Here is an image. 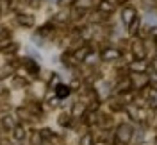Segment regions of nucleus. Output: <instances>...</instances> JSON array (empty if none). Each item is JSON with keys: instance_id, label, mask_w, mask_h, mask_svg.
<instances>
[{"instance_id": "10", "label": "nucleus", "mask_w": 157, "mask_h": 145, "mask_svg": "<svg viewBox=\"0 0 157 145\" xmlns=\"http://www.w3.org/2000/svg\"><path fill=\"white\" fill-rule=\"evenodd\" d=\"M88 54H89V47H80L78 50L73 52V59H75V61H82V59H86Z\"/></svg>"}, {"instance_id": "20", "label": "nucleus", "mask_w": 157, "mask_h": 145, "mask_svg": "<svg viewBox=\"0 0 157 145\" xmlns=\"http://www.w3.org/2000/svg\"><path fill=\"white\" fill-rule=\"evenodd\" d=\"M0 93H2V86H0Z\"/></svg>"}, {"instance_id": "11", "label": "nucleus", "mask_w": 157, "mask_h": 145, "mask_svg": "<svg viewBox=\"0 0 157 145\" xmlns=\"http://www.w3.org/2000/svg\"><path fill=\"white\" fill-rule=\"evenodd\" d=\"M2 126L7 127V129H14V127H16V118H14L13 115L4 116V118H2Z\"/></svg>"}, {"instance_id": "7", "label": "nucleus", "mask_w": 157, "mask_h": 145, "mask_svg": "<svg viewBox=\"0 0 157 145\" xmlns=\"http://www.w3.org/2000/svg\"><path fill=\"white\" fill-rule=\"evenodd\" d=\"M98 11H100L102 14H111V13L114 11V4L109 2V0H100V4H98Z\"/></svg>"}, {"instance_id": "6", "label": "nucleus", "mask_w": 157, "mask_h": 145, "mask_svg": "<svg viewBox=\"0 0 157 145\" xmlns=\"http://www.w3.org/2000/svg\"><path fill=\"white\" fill-rule=\"evenodd\" d=\"M130 48H132V54H134V58H136V59H145L147 48H145V45H143L141 41H134Z\"/></svg>"}, {"instance_id": "1", "label": "nucleus", "mask_w": 157, "mask_h": 145, "mask_svg": "<svg viewBox=\"0 0 157 145\" xmlns=\"http://www.w3.org/2000/svg\"><path fill=\"white\" fill-rule=\"evenodd\" d=\"M114 136H116L118 143L127 145V143H130V142H132V138H134V127L130 126V124H127V122H123V124H120V126L116 127Z\"/></svg>"}, {"instance_id": "8", "label": "nucleus", "mask_w": 157, "mask_h": 145, "mask_svg": "<svg viewBox=\"0 0 157 145\" xmlns=\"http://www.w3.org/2000/svg\"><path fill=\"white\" fill-rule=\"evenodd\" d=\"M145 95H147V100L150 102V106H152V107H157V88H148V86H147Z\"/></svg>"}, {"instance_id": "14", "label": "nucleus", "mask_w": 157, "mask_h": 145, "mask_svg": "<svg viewBox=\"0 0 157 145\" xmlns=\"http://www.w3.org/2000/svg\"><path fill=\"white\" fill-rule=\"evenodd\" d=\"M84 111H86V102H78L77 106L73 107V116H82Z\"/></svg>"}, {"instance_id": "18", "label": "nucleus", "mask_w": 157, "mask_h": 145, "mask_svg": "<svg viewBox=\"0 0 157 145\" xmlns=\"http://www.w3.org/2000/svg\"><path fill=\"white\" fill-rule=\"evenodd\" d=\"M73 0H59V6H70Z\"/></svg>"}, {"instance_id": "13", "label": "nucleus", "mask_w": 157, "mask_h": 145, "mask_svg": "<svg viewBox=\"0 0 157 145\" xmlns=\"http://www.w3.org/2000/svg\"><path fill=\"white\" fill-rule=\"evenodd\" d=\"M13 135H14L16 140H23V138H25V129H23L21 126H16L14 129H13Z\"/></svg>"}, {"instance_id": "21", "label": "nucleus", "mask_w": 157, "mask_h": 145, "mask_svg": "<svg viewBox=\"0 0 157 145\" xmlns=\"http://www.w3.org/2000/svg\"><path fill=\"white\" fill-rule=\"evenodd\" d=\"M98 145H105V143H98Z\"/></svg>"}, {"instance_id": "17", "label": "nucleus", "mask_w": 157, "mask_h": 145, "mask_svg": "<svg viewBox=\"0 0 157 145\" xmlns=\"http://www.w3.org/2000/svg\"><path fill=\"white\" fill-rule=\"evenodd\" d=\"M148 68H150V70H154V72H155V74H157V58L154 59V61H152L150 65H148Z\"/></svg>"}, {"instance_id": "22", "label": "nucleus", "mask_w": 157, "mask_h": 145, "mask_svg": "<svg viewBox=\"0 0 157 145\" xmlns=\"http://www.w3.org/2000/svg\"><path fill=\"white\" fill-rule=\"evenodd\" d=\"M155 143H157V136H155Z\"/></svg>"}, {"instance_id": "12", "label": "nucleus", "mask_w": 157, "mask_h": 145, "mask_svg": "<svg viewBox=\"0 0 157 145\" xmlns=\"http://www.w3.org/2000/svg\"><path fill=\"white\" fill-rule=\"evenodd\" d=\"M18 22L21 23V25L29 27V25H32V23H34V18H32L30 14H20V16H18Z\"/></svg>"}, {"instance_id": "2", "label": "nucleus", "mask_w": 157, "mask_h": 145, "mask_svg": "<svg viewBox=\"0 0 157 145\" xmlns=\"http://www.w3.org/2000/svg\"><path fill=\"white\" fill-rule=\"evenodd\" d=\"M136 20L137 18H136V9H134V7H130V6H128V7H123V11H121V22H123V25H125L127 29L136 22Z\"/></svg>"}, {"instance_id": "19", "label": "nucleus", "mask_w": 157, "mask_h": 145, "mask_svg": "<svg viewBox=\"0 0 157 145\" xmlns=\"http://www.w3.org/2000/svg\"><path fill=\"white\" fill-rule=\"evenodd\" d=\"M32 4H34V6H36V4H38V0H32Z\"/></svg>"}, {"instance_id": "4", "label": "nucleus", "mask_w": 157, "mask_h": 145, "mask_svg": "<svg viewBox=\"0 0 157 145\" xmlns=\"http://www.w3.org/2000/svg\"><path fill=\"white\" fill-rule=\"evenodd\" d=\"M128 70H130L132 74H145L148 70V63L145 59H136V61L128 63Z\"/></svg>"}, {"instance_id": "16", "label": "nucleus", "mask_w": 157, "mask_h": 145, "mask_svg": "<svg viewBox=\"0 0 157 145\" xmlns=\"http://www.w3.org/2000/svg\"><path fill=\"white\" fill-rule=\"evenodd\" d=\"M70 118L71 116H68V115H61L59 116V124L61 126H70Z\"/></svg>"}, {"instance_id": "15", "label": "nucleus", "mask_w": 157, "mask_h": 145, "mask_svg": "<svg viewBox=\"0 0 157 145\" xmlns=\"http://www.w3.org/2000/svg\"><path fill=\"white\" fill-rule=\"evenodd\" d=\"M80 145H93V136L89 135H84L82 138H80Z\"/></svg>"}, {"instance_id": "3", "label": "nucleus", "mask_w": 157, "mask_h": 145, "mask_svg": "<svg viewBox=\"0 0 157 145\" xmlns=\"http://www.w3.org/2000/svg\"><path fill=\"white\" fill-rule=\"evenodd\" d=\"M120 50L114 47H105L102 52H100V58L104 59V61H116V59H120Z\"/></svg>"}, {"instance_id": "5", "label": "nucleus", "mask_w": 157, "mask_h": 145, "mask_svg": "<svg viewBox=\"0 0 157 145\" xmlns=\"http://www.w3.org/2000/svg\"><path fill=\"white\" fill-rule=\"evenodd\" d=\"M132 86H134V81H132V77H128V75H123V77L116 83V90L120 91V93H125V91H128Z\"/></svg>"}, {"instance_id": "23", "label": "nucleus", "mask_w": 157, "mask_h": 145, "mask_svg": "<svg viewBox=\"0 0 157 145\" xmlns=\"http://www.w3.org/2000/svg\"><path fill=\"white\" fill-rule=\"evenodd\" d=\"M155 56H157V48H155Z\"/></svg>"}, {"instance_id": "9", "label": "nucleus", "mask_w": 157, "mask_h": 145, "mask_svg": "<svg viewBox=\"0 0 157 145\" xmlns=\"http://www.w3.org/2000/svg\"><path fill=\"white\" fill-rule=\"evenodd\" d=\"M56 95H57V99H66L70 95V88L66 84H57L56 86Z\"/></svg>"}]
</instances>
